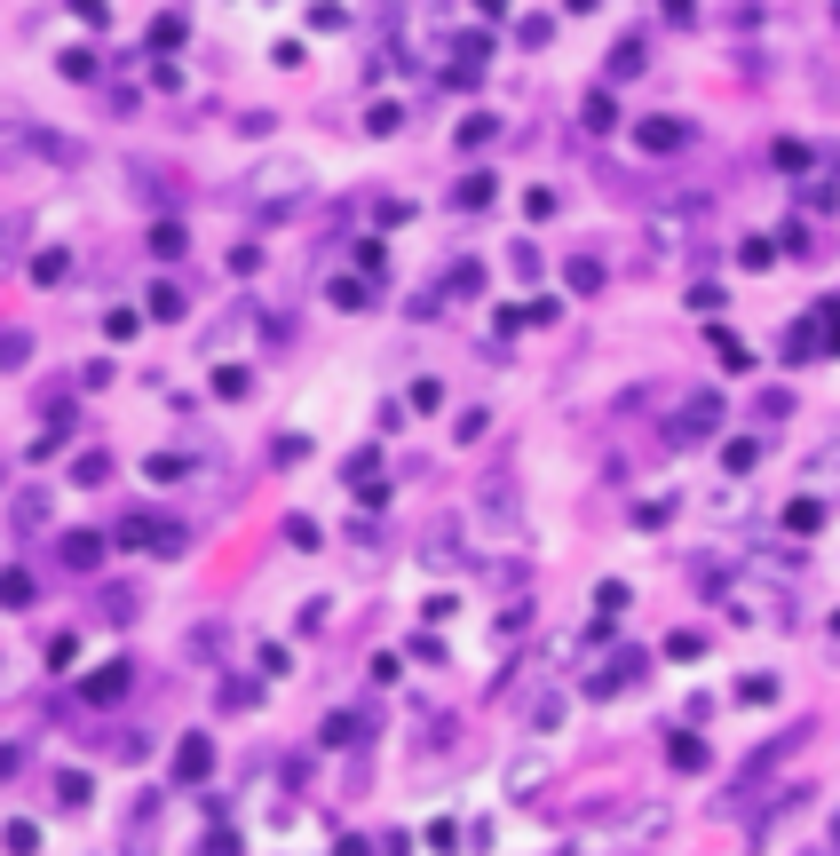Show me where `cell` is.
<instances>
[{"mask_svg":"<svg viewBox=\"0 0 840 856\" xmlns=\"http://www.w3.org/2000/svg\"><path fill=\"white\" fill-rule=\"evenodd\" d=\"M476 524H484V539H524V484H516V468H484L476 476Z\"/></svg>","mask_w":840,"mask_h":856,"instance_id":"6da1fadb","label":"cell"},{"mask_svg":"<svg viewBox=\"0 0 840 856\" xmlns=\"http://www.w3.org/2000/svg\"><path fill=\"white\" fill-rule=\"evenodd\" d=\"M634 143H642L650 159H674V151H682V127H674V119H642V127H634Z\"/></svg>","mask_w":840,"mask_h":856,"instance_id":"7a4b0ae2","label":"cell"},{"mask_svg":"<svg viewBox=\"0 0 840 856\" xmlns=\"http://www.w3.org/2000/svg\"><path fill=\"white\" fill-rule=\"evenodd\" d=\"M420 555H428L436 571H452V563H460V532H452V524H436V532L420 539Z\"/></svg>","mask_w":840,"mask_h":856,"instance_id":"3957f363","label":"cell"},{"mask_svg":"<svg viewBox=\"0 0 840 856\" xmlns=\"http://www.w3.org/2000/svg\"><path fill=\"white\" fill-rule=\"evenodd\" d=\"M207 738H183V753H175V777H183V785H199V777H207Z\"/></svg>","mask_w":840,"mask_h":856,"instance_id":"277c9868","label":"cell"},{"mask_svg":"<svg viewBox=\"0 0 840 856\" xmlns=\"http://www.w3.org/2000/svg\"><path fill=\"white\" fill-rule=\"evenodd\" d=\"M365 730H373V714H365V706H357V714H333V722H325V738H333V746H349V738H365Z\"/></svg>","mask_w":840,"mask_h":856,"instance_id":"5b68a950","label":"cell"},{"mask_svg":"<svg viewBox=\"0 0 840 856\" xmlns=\"http://www.w3.org/2000/svg\"><path fill=\"white\" fill-rule=\"evenodd\" d=\"M452 207H492V175H460V191H452Z\"/></svg>","mask_w":840,"mask_h":856,"instance_id":"8992f818","label":"cell"},{"mask_svg":"<svg viewBox=\"0 0 840 856\" xmlns=\"http://www.w3.org/2000/svg\"><path fill=\"white\" fill-rule=\"evenodd\" d=\"M222 642H230V627H222V619H207V627H191V642H183V650H191V658H214Z\"/></svg>","mask_w":840,"mask_h":856,"instance_id":"52a82bcc","label":"cell"},{"mask_svg":"<svg viewBox=\"0 0 840 856\" xmlns=\"http://www.w3.org/2000/svg\"><path fill=\"white\" fill-rule=\"evenodd\" d=\"M96 555H104V539H96V532H72V539H64V563H72V571H88Z\"/></svg>","mask_w":840,"mask_h":856,"instance_id":"ba28073f","label":"cell"},{"mask_svg":"<svg viewBox=\"0 0 840 856\" xmlns=\"http://www.w3.org/2000/svg\"><path fill=\"white\" fill-rule=\"evenodd\" d=\"M452 746V714H428V730L413 738V753H444Z\"/></svg>","mask_w":840,"mask_h":856,"instance_id":"9c48e42d","label":"cell"},{"mask_svg":"<svg viewBox=\"0 0 840 856\" xmlns=\"http://www.w3.org/2000/svg\"><path fill=\"white\" fill-rule=\"evenodd\" d=\"M563 278H571V294H603V262H587V254H579Z\"/></svg>","mask_w":840,"mask_h":856,"instance_id":"30bf717a","label":"cell"},{"mask_svg":"<svg viewBox=\"0 0 840 856\" xmlns=\"http://www.w3.org/2000/svg\"><path fill=\"white\" fill-rule=\"evenodd\" d=\"M722 421V405H714V397H698V405H690V413H682V436H706V428Z\"/></svg>","mask_w":840,"mask_h":856,"instance_id":"8fae6325","label":"cell"},{"mask_svg":"<svg viewBox=\"0 0 840 856\" xmlns=\"http://www.w3.org/2000/svg\"><path fill=\"white\" fill-rule=\"evenodd\" d=\"M555 722H563V698H555V690H547V698H531V730H555Z\"/></svg>","mask_w":840,"mask_h":856,"instance_id":"7c38bea8","label":"cell"},{"mask_svg":"<svg viewBox=\"0 0 840 856\" xmlns=\"http://www.w3.org/2000/svg\"><path fill=\"white\" fill-rule=\"evenodd\" d=\"M119 690H127V666H104V674L88 682V698H119Z\"/></svg>","mask_w":840,"mask_h":856,"instance_id":"4fadbf2b","label":"cell"},{"mask_svg":"<svg viewBox=\"0 0 840 856\" xmlns=\"http://www.w3.org/2000/svg\"><path fill=\"white\" fill-rule=\"evenodd\" d=\"M666 753H674L682 769H706V738H674V746H666Z\"/></svg>","mask_w":840,"mask_h":856,"instance_id":"5bb4252c","label":"cell"},{"mask_svg":"<svg viewBox=\"0 0 840 856\" xmlns=\"http://www.w3.org/2000/svg\"><path fill=\"white\" fill-rule=\"evenodd\" d=\"M32 278H40V286H56V278H64V254H56V246H48V254H32Z\"/></svg>","mask_w":840,"mask_h":856,"instance_id":"9a60e30c","label":"cell"},{"mask_svg":"<svg viewBox=\"0 0 840 856\" xmlns=\"http://www.w3.org/2000/svg\"><path fill=\"white\" fill-rule=\"evenodd\" d=\"M199 856H238V833H207V849Z\"/></svg>","mask_w":840,"mask_h":856,"instance_id":"2e32d148","label":"cell"}]
</instances>
